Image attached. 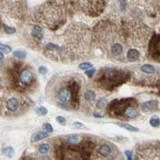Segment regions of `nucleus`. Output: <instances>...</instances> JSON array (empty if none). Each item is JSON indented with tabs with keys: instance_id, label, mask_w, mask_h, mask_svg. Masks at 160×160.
I'll use <instances>...</instances> for the list:
<instances>
[{
	"instance_id": "obj_27",
	"label": "nucleus",
	"mask_w": 160,
	"mask_h": 160,
	"mask_svg": "<svg viewBox=\"0 0 160 160\" xmlns=\"http://www.w3.org/2000/svg\"><path fill=\"white\" fill-rule=\"evenodd\" d=\"M95 69H94V68H92V69H87V71L85 72V74L87 75V76H89V77H91V76L95 74Z\"/></svg>"
},
{
	"instance_id": "obj_22",
	"label": "nucleus",
	"mask_w": 160,
	"mask_h": 160,
	"mask_svg": "<svg viewBox=\"0 0 160 160\" xmlns=\"http://www.w3.org/2000/svg\"><path fill=\"white\" fill-rule=\"evenodd\" d=\"M0 51H3L6 54H8L11 51V47L9 46L8 45H5V44L0 43Z\"/></svg>"
},
{
	"instance_id": "obj_4",
	"label": "nucleus",
	"mask_w": 160,
	"mask_h": 160,
	"mask_svg": "<svg viewBox=\"0 0 160 160\" xmlns=\"http://www.w3.org/2000/svg\"><path fill=\"white\" fill-rule=\"evenodd\" d=\"M6 106H7V109L9 111L14 112V111H16L17 110L19 109V100H18L17 98H15V97L10 98L7 101V103H6Z\"/></svg>"
},
{
	"instance_id": "obj_15",
	"label": "nucleus",
	"mask_w": 160,
	"mask_h": 160,
	"mask_svg": "<svg viewBox=\"0 0 160 160\" xmlns=\"http://www.w3.org/2000/svg\"><path fill=\"white\" fill-rule=\"evenodd\" d=\"M13 55L19 59H24L27 56V53L22 50H16L13 52Z\"/></svg>"
},
{
	"instance_id": "obj_26",
	"label": "nucleus",
	"mask_w": 160,
	"mask_h": 160,
	"mask_svg": "<svg viewBox=\"0 0 160 160\" xmlns=\"http://www.w3.org/2000/svg\"><path fill=\"white\" fill-rule=\"evenodd\" d=\"M43 127L44 130H46V132H48V133L53 131V127H52L50 123H45V124H43Z\"/></svg>"
},
{
	"instance_id": "obj_2",
	"label": "nucleus",
	"mask_w": 160,
	"mask_h": 160,
	"mask_svg": "<svg viewBox=\"0 0 160 160\" xmlns=\"http://www.w3.org/2000/svg\"><path fill=\"white\" fill-rule=\"evenodd\" d=\"M18 79H19V83L26 87V86H30L32 83L35 79V75L30 70L25 68L20 71Z\"/></svg>"
},
{
	"instance_id": "obj_31",
	"label": "nucleus",
	"mask_w": 160,
	"mask_h": 160,
	"mask_svg": "<svg viewBox=\"0 0 160 160\" xmlns=\"http://www.w3.org/2000/svg\"><path fill=\"white\" fill-rule=\"evenodd\" d=\"M38 72L41 74V75H45L47 72V69L45 67H40L38 68Z\"/></svg>"
},
{
	"instance_id": "obj_33",
	"label": "nucleus",
	"mask_w": 160,
	"mask_h": 160,
	"mask_svg": "<svg viewBox=\"0 0 160 160\" xmlns=\"http://www.w3.org/2000/svg\"><path fill=\"white\" fill-rule=\"evenodd\" d=\"M94 116L96 117V118H103V115H101L99 114H94Z\"/></svg>"
},
{
	"instance_id": "obj_20",
	"label": "nucleus",
	"mask_w": 160,
	"mask_h": 160,
	"mask_svg": "<svg viewBox=\"0 0 160 160\" xmlns=\"http://www.w3.org/2000/svg\"><path fill=\"white\" fill-rule=\"evenodd\" d=\"M2 151H3V153L5 155H7V156H8V157H12L14 155V150L12 147H5V148H3V150H2Z\"/></svg>"
},
{
	"instance_id": "obj_17",
	"label": "nucleus",
	"mask_w": 160,
	"mask_h": 160,
	"mask_svg": "<svg viewBox=\"0 0 160 160\" xmlns=\"http://www.w3.org/2000/svg\"><path fill=\"white\" fill-rule=\"evenodd\" d=\"M3 30H4V32H5L6 34H7V35H13V34L16 32V29H15V28L8 27V26H7L6 24H3Z\"/></svg>"
},
{
	"instance_id": "obj_6",
	"label": "nucleus",
	"mask_w": 160,
	"mask_h": 160,
	"mask_svg": "<svg viewBox=\"0 0 160 160\" xmlns=\"http://www.w3.org/2000/svg\"><path fill=\"white\" fill-rule=\"evenodd\" d=\"M125 116L128 119H135L138 116V111L135 108H134L132 106H128L125 109L124 111Z\"/></svg>"
},
{
	"instance_id": "obj_14",
	"label": "nucleus",
	"mask_w": 160,
	"mask_h": 160,
	"mask_svg": "<svg viewBox=\"0 0 160 160\" xmlns=\"http://www.w3.org/2000/svg\"><path fill=\"white\" fill-rule=\"evenodd\" d=\"M84 98L87 101H92L95 99V94L91 90H87L84 94Z\"/></svg>"
},
{
	"instance_id": "obj_13",
	"label": "nucleus",
	"mask_w": 160,
	"mask_h": 160,
	"mask_svg": "<svg viewBox=\"0 0 160 160\" xmlns=\"http://www.w3.org/2000/svg\"><path fill=\"white\" fill-rule=\"evenodd\" d=\"M141 71L144 73L147 74H153L155 72V67L154 66L150 65V64H144L141 67Z\"/></svg>"
},
{
	"instance_id": "obj_32",
	"label": "nucleus",
	"mask_w": 160,
	"mask_h": 160,
	"mask_svg": "<svg viewBox=\"0 0 160 160\" xmlns=\"http://www.w3.org/2000/svg\"><path fill=\"white\" fill-rule=\"evenodd\" d=\"M3 60H4V55L2 53V51H0V66L3 65Z\"/></svg>"
},
{
	"instance_id": "obj_16",
	"label": "nucleus",
	"mask_w": 160,
	"mask_h": 160,
	"mask_svg": "<svg viewBox=\"0 0 160 160\" xmlns=\"http://www.w3.org/2000/svg\"><path fill=\"white\" fill-rule=\"evenodd\" d=\"M80 141L79 135H71L67 138V143L70 144H77Z\"/></svg>"
},
{
	"instance_id": "obj_24",
	"label": "nucleus",
	"mask_w": 160,
	"mask_h": 160,
	"mask_svg": "<svg viewBox=\"0 0 160 160\" xmlns=\"http://www.w3.org/2000/svg\"><path fill=\"white\" fill-rule=\"evenodd\" d=\"M106 103H107V102H106V100L105 98H100V99L98 101L96 106H97L98 109H102L106 106Z\"/></svg>"
},
{
	"instance_id": "obj_23",
	"label": "nucleus",
	"mask_w": 160,
	"mask_h": 160,
	"mask_svg": "<svg viewBox=\"0 0 160 160\" xmlns=\"http://www.w3.org/2000/svg\"><path fill=\"white\" fill-rule=\"evenodd\" d=\"M93 67L92 63L90 62H83L81 64H79V67L81 69V70H87L89 68H91Z\"/></svg>"
},
{
	"instance_id": "obj_7",
	"label": "nucleus",
	"mask_w": 160,
	"mask_h": 160,
	"mask_svg": "<svg viewBox=\"0 0 160 160\" xmlns=\"http://www.w3.org/2000/svg\"><path fill=\"white\" fill-rule=\"evenodd\" d=\"M158 107V102L157 101H149V102H145L142 104V108L143 111H147L150 110H154L155 108Z\"/></svg>"
},
{
	"instance_id": "obj_3",
	"label": "nucleus",
	"mask_w": 160,
	"mask_h": 160,
	"mask_svg": "<svg viewBox=\"0 0 160 160\" xmlns=\"http://www.w3.org/2000/svg\"><path fill=\"white\" fill-rule=\"evenodd\" d=\"M150 51L154 53V56L156 54V58L159 59V35H155L150 43Z\"/></svg>"
},
{
	"instance_id": "obj_30",
	"label": "nucleus",
	"mask_w": 160,
	"mask_h": 160,
	"mask_svg": "<svg viewBox=\"0 0 160 160\" xmlns=\"http://www.w3.org/2000/svg\"><path fill=\"white\" fill-rule=\"evenodd\" d=\"M73 127L75 128H78V129H80L82 127H84V125L81 123V122H75L73 123Z\"/></svg>"
},
{
	"instance_id": "obj_19",
	"label": "nucleus",
	"mask_w": 160,
	"mask_h": 160,
	"mask_svg": "<svg viewBox=\"0 0 160 160\" xmlns=\"http://www.w3.org/2000/svg\"><path fill=\"white\" fill-rule=\"evenodd\" d=\"M36 114H38V115H41V116H43V115H46L47 113H48V111L46 107L44 106H39L38 108L35 109Z\"/></svg>"
},
{
	"instance_id": "obj_5",
	"label": "nucleus",
	"mask_w": 160,
	"mask_h": 160,
	"mask_svg": "<svg viewBox=\"0 0 160 160\" xmlns=\"http://www.w3.org/2000/svg\"><path fill=\"white\" fill-rule=\"evenodd\" d=\"M49 137V135L46 132H43V131H38V132H35L32 135V136L30 137V142L31 143H35V142L40 141L42 139H44V138H46Z\"/></svg>"
},
{
	"instance_id": "obj_21",
	"label": "nucleus",
	"mask_w": 160,
	"mask_h": 160,
	"mask_svg": "<svg viewBox=\"0 0 160 160\" xmlns=\"http://www.w3.org/2000/svg\"><path fill=\"white\" fill-rule=\"evenodd\" d=\"M159 119L157 116L152 117L151 120H150V124H151V126L153 127H158L159 126Z\"/></svg>"
},
{
	"instance_id": "obj_10",
	"label": "nucleus",
	"mask_w": 160,
	"mask_h": 160,
	"mask_svg": "<svg viewBox=\"0 0 160 160\" xmlns=\"http://www.w3.org/2000/svg\"><path fill=\"white\" fill-rule=\"evenodd\" d=\"M98 151L101 155H103L104 157L109 156V155L111 154V147L107 146V145H103V146H101V147L98 148Z\"/></svg>"
},
{
	"instance_id": "obj_29",
	"label": "nucleus",
	"mask_w": 160,
	"mask_h": 160,
	"mask_svg": "<svg viewBox=\"0 0 160 160\" xmlns=\"http://www.w3.org/2000/svg\"><path fill=\"white\" fill-rule=\"evenodd\" d=\"M125 155L127 156L129 160H131L133 159V154H132V152L130 151H125Z\"/></svg>"
},
{
	"instance_id": "obj_11",
	"label": "nucleus",
	"mask_w": 160,
	"mask_h": 160,
	"mask_svg": "<svg viewBox=\"0 0 160 160\" xmlns=\"http://www.w3.org/2000/svg\"><path fill=\"white\" fill-rule=\"evenodd\" d=\"M122 51H123V47L119 43H115L111 46V52L114 55H119L120 54H122Z\"/></svg>"
},
{
	"instance_id": "obj_18",
	"label": "nucleus",
	"mask_w": 160,
	"mask_h": 160,
	"mask_svg": "<svg viewBox=\"0 0 160 160\" xmlns=\"http://www.w3.org/2000/svg\"><path fill=\"white\" fill-rule=\"evenodd\" d=\"M49 149H50L49 145H48V144L44 143L39 146L38 151H39V152H40L42 155H45V154H46L47 152L49 151Z\"/></svg>"
},
{
	"instance_id": "obj_25",
	"label": "nucleus",
	"mask_w": 160,
	"mask_h": 160,
	"mask_svg": "<svg viewBox=\"0 0 160 160\" xmlns=\"http://www.w3.org/2000/svg\"><path fill=\"white\" fill-rule=\"evenodd\" d=\"M55 119H56L58 123H59V124L62 125V126H64V125H66V123H67V119H66L64 117L57 116Z\"/></svg>"
},
{
	"instance_id": "obj_9",
	"label": "nucleus",
	"mask_w": 160,
	"mask_h": 160,
	"mask_svg": "<svg viewBox=\"0 0 160 160\" xmlns=\"http://www.w3.org/2000/svg\"><path fill=\"white\" fill-rule=\"evenodd\" d=\"M139 57V52L135 49H130L127 51V59L131 62L135 61Z\"/></svg>"
},
{
	"instance_id": "obj_8",
	"label": "nucleus",
	"mask_w": 160,
	"mask_h": 160,
	"mask_svg": "<svg viewBox=\"0 0 160 160\" xmlns=\"http://www.w3.org/2000/svg\"><path fill=\"white\" fill-rule=\"evenodd\" d=\"M31 35H32L33 37L38 38V39H41V38H43V36L42 28L39 26H38V25L34 26L32 28V31H31Z\"/></svg>"
},
{
	"instance_id": "obj_1",
	"label": "nucleus",
	"mask_w": 160,
	"mask_h": 160,
	"mask_svg": "<svg viewBox=\"0 0 160 160\" xmlns=\"http://www.w3.org/2000/svg\"><path fill=\"white\" fill-rule=\"evenodd\" d=\"M78 95V85L75 83H72L67 87H61L57 92V98L62 104V108H67V104L71 100L76 102Z\"/></svg>"
},
{
	"instance_id": "obj_28",
	"label": "nucleus",
	"mask_w": 160,
	"mask_h": 160,
	"mask_svg": "<svg viewBox=\"0 0 160 160\" xmlns=\"http://www.w3.org/2000/svg\"><path fill=\"white\" fill-rule=\"evenodd\" d=\"M119 5L120 8L122 11H125L126 7H127V3H126V0H119Z\"/></svg>"
},
{
	"instance_id": "obj_12",
	"label": "nucleus",
	"mask_w": 160,
	"mask_h": 160,
	"mask_svg": "<svg viewBox=\"0 0 160 160\" xmlns=\"http://www.w3.org/2000/svg\"><path fill=\"white\" fill-rule=\"evenodd\" d=\"M117 125H119L121 127L124 128L126 130H129V131H131V132H138L139 131V129L135 127H133L130 124H127V123H123V122H118Z\"/></svg>"
}]
</instances>
